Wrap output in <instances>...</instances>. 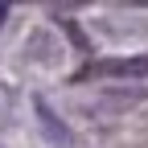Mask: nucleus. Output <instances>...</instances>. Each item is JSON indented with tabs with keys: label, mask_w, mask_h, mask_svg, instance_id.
<instances>
[{
	"label": "nucleus",
	"mask_w": 148,
	"mask_h": 148,
	"mask_svg": "<svg viewBox=\"0 0 148 148\" xmlns=\"http://www.w3.org/2000/svg\"><path fill=\"white\" fill-rule=\"evenodd\" d=\"M78 78H148V53H127V58H99L78 70Z\"/></svg>",
	"instance_id": "f257e3e1"
},
{
	"label": "nucleus",
	"mask_w": 148,
	"mask_h": 148,
	"mask_svg": "<svg viewBox=\"0 0 148 148\" xmlns=\"http://www.w3.org/2000/svg\"><path fill=\"white\" fill-rule=\"evenodd\" d=\"M25 53H29L37 66H58V62H62V41H58L49 29H33V33L25 37Z\"/></svg>",
	"instance_id": "f03ea898"
},
{
	"label": "nucleus",
	"mask_w": 148,
	"mask_h": 148,
	"mask_svg": "<svg viewBox=\"0 0 148 148\" xmlns=\"http://www.w3.org/2000/svg\"><path fill=\"white\" fill-rule=\"evenodd\" d=\"M37 115H41V127H45V136H49L53 144H58V148H74V136H70V127H66L58 115H53V111H49L41 99H37Z\"/></svg>",
	"instance_id": "7ed1b4c3"
},
{
	"label": "nucleus",
	"mask_w": 148,
	"mask_h": 148,
	"mask_svg": "<svg viewBox=\"0 0 148 148\" xmlns=\"http://www.w3.org/2000/svg\"><path fill=\"white\" fill-rule=\"evenodd\" d=\"M4 12H8V0H0V25H4Z\"/></svg>",
	"instance_id": "20e7f679"
}]
</instances>
